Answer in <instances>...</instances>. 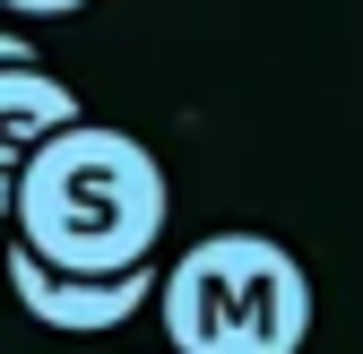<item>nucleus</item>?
Returning a JSON list of instances; mask_svg holds the SVG:
<instances>
[{
    "instance_id": "f257e3e1",
    "label": "nucleus",
    "mask_w": 363,
    "mask_h": 354,
    "mask_svg": "<svg viewBox=\"0 0 363 354\" xmlns=\"http://www.w3.org/2000/svg\"><path fill=\"white\" fill-rule=\"evenodd\" d=\"M164 216H173V182L156 147L78 113L26 156L9 199V242H26L43 268H69V277H130V268H156Z\"/></svg>"
},
{
    "instance_id": "f03ea898",
    "label": "nucleus",
    "mask_w": 363,
    "mask_h": 354,
    "mask_svg": "<svg viewBox=\"0 0 363 354\" xmlns=\"http://www.w3.org/2000/svg\"><path fill=\"white\" fill-rule=\"evenodd\" d=\"M156 312L173 354H303L311 268L268 234H208L156 268Z\"/></svg>"
},
{
    "instance_id": "7ed1b4c3",
    "label": "nucleus",
    "mask_w": 363,
    "mask_h": 354,
    "mask_svg": "<svg viewBox=\"0 0 363 354\" xmlns=\"http://www.w3.org/2000/svg\"><path fill=\"white\" fill-rule=\"evenodd\" d=\"M9 259V294L35 329H61V337H104V329H130L156 302V268H130V277H69V268H43L26 242H0Z\"/></svg>"
},
{
    "instance_id": "20e7f679",
    "label": "nucleus",
    "mask_w": 363,
    "mask_h": 354,
    "mask_svg": "<svg viewBox=\"0 0 363 354\" xmlns=\"http://www.w3.org/2000/svg\"><path fill=\"white\" fill-rule=\"evenodd\" d=\"M61 121H78V86L43 61H0V242H9V199L26 156L52 139Z\"/></svg>"
},
{
    "instance_id": "39448f33",
    "label": "nucleus",
    "mask_w": 363,
    "mask_h": 354,
    "mask_svg": "<svg viewBox=\"0 0 363 354\" xmlns=\"http://www.w3.org/2000/svg\"><path fill=\"white\" fill-rule=\"evenodd\" d=\"M0 9H9V18H78L86 0H0Z\"/></svg>"
},
{
    "instance_id": "423d86ee",
    "label": "nucleus",
    "mask_w": 363,
    "mask_h": 354,
    "mask_svg": "<svg viewBox=\"0 0 363 354\" xmlns=\"http://www.w3.org/2000/svg\"><path fill=\"white\" fill-rule=\"evenodd\" d=\"M0 61H35V43H26L18 26H0Z\"/></svg>"
}]
</instances>
